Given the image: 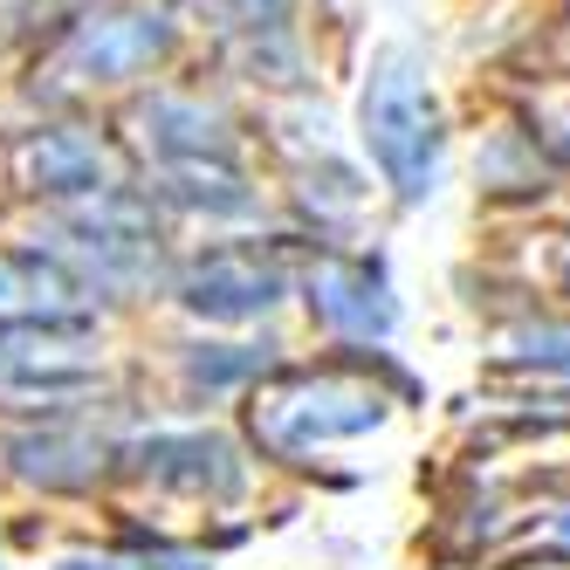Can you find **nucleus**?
<instances>
[{
  "instance_id": "obj_1",
  "label": "nucleus",
  "mask_w": 570,
  "mask_h": 570,
  "mask_svg": "<svg viewBox=\"0 0 570 570\" xmlns=\"http://www.w3.org/2000/svg\"><path fill=\"white\" fill-rule=\"evenodd\" d=\"M357 117H364V151H372V166L385 173V186L405 207L433 199L440 173H446V125H440V97L426 83V69L399 49L379 56Z\"/></svg>"
},
{
  "instance_id": "obj_2",
  "label": "nucleus",
  "mask_w": 570,
  "mask_h": 570,
  "mask_svg": "<svg viewBox=\"0 0 570 570\" xmlns=\"http://www.w3.org/2000/svg\"><path fill=\"white\" fill-rule=\"evenodd\" d=\"M372 426H385V392L357 385V379H337V372L289 379V385H275V392L255 399V440L268 446V454H282V461H303V454H316V446L357 440Z\"/></svg>"
},
{
  "instance_id": "obj_3",
  "label": "nucleus",
  "mask_w": 570,
  "mask_h": 570,
  "mask_svg": "<svg viewBox=\"0 0 570 570\" xmlns=\"http://www.w3.org/2000/svg\"><path fill=\"white\" fill-rule=\"evenodd\" d=\"M97 385L90 323H0V399L8 405H62Z\"/></svg>"
},
{
  "instance_id": "obj_4",
  "label": "nucleus",
  "mask_w": 570,
  "mask_h": 570,
  "mask_svg": "<svg viewBox=\"0 0 570 570\" xmlns=\"http://www.w3.org/2000/svg\"><path fill=\"white\" fill-rule=\"evenodd\" d=\"M8 179L35 199H90L110 193V151L97 131H76V125H42V131H21L8 151Z\"/></svg>"
},
{
  "instance_id": "obj_5",
  "label": "nucleus",
  "mask_w": 570,
  "mask_h": 570,
  "mask_svg": "<svg viewBox=\"0 0 570 570\" xmlns=\"http://www.w3.org/2000/svg\"><path fill=\"white\" fill-rule=\"evenodd\" d=\"M282 268H268L262 255H240V248H214L199 255L186 275H179V303L207 323H248V316H268L282 303Z\"/></svg>"
},
{
  "instance_id": "obj_6",
  "label": "nucleus",
  "mask_w": 570,
  "mask_h": 570,
  "mask_svg": "<svg viewBox=\"0 0 570 570\" xmlns=\"http://www.w3.org/2000/svg\"><path fill=\"white\" fill-rule=\"evenodd\" d=\"M166 49H173L166 14H104V21H83L62 69L76 83H131V76H145Z\"/></svg>"
},
{
  "instance_id": "obj_7",
  "label": "nucleus",
  "mask_w": 570,
  "mask_h": 570,
  "mask_svg": "<svg viewBox=\"0 0 570 570\" xmlns=\"http://www.w3.org/2000/svg\"><path fill=\"white\" fill-rule=\"evenodd\" d=\"M0 323H90V289L42 240L0 248Z\"/></svg>"
},
{
  "instance_id": "obj_8",
  "label": "nucleus",
  "mask_w": 570,
  "mask_h": 570,
  "mask_svg": "<svg viewBox=\"0 0 570 570\" xmlns=\"http://www.w3.org/2000/svg\"><path fill=\"white\" fill-rule=\"evenodd\" d=\"M309 316L337 337H385L399 323V303L385 289V268L372 262H331L309 275Z\"/></svg>"
},
{
  "instance_id": "obj_9",
  "label": "nucleus",
  "mask_w": 570,
  "mask_h": 570,
  "mask_svg": "<svg viewBox=\"0 0 570 570\" xmlns=\"http://www.w3.org/2000/svg\"><path fill=\"white\" fill-rule=\"evenodd\" d=\"M138 474L166 481V488H186V495H240V481H248V468H240V454L220 440V433H166V440H145L138 446Z\"/></svg>"
},
{
  "instance_id": "obj_10",
  "label": "nucleus",
  "mask_w": 570,
  "mask_h": 570,
  "mask_svg": "<svg viewBox=\"0 0 570 570\" xmlns=\"http://www.w3.org/2000/svg\"><path fill=\"white\" fill-rule=\"evenodd\" d=\"M8 461H14V474L42 481V488H83L104 468V446L90 433H69V426H28L8 440Z\"/></svg>"
},
{
  "instance_id": "obj_11",
  "label": "nucleus",
  "mask_w": 570,
  "mask_h": 570,
  "mask_svg": "<svg viewBox=\"0 0 570 570\" xmlns=\"http://www.w3.org/2000/svg\"><path fill=\"white\" fill-rule=\"evenodd\" d=\"M145 125L158 131L166 166L173 158H227V125H220V110H207L199 97H158L145 110Z\"/></svg>"
},
{
  "instance_id": "obj_12",
  "label": "nucleus",
  "mask_w": 570,
  "mask_h": 570,
  "mask_svg": "<svg viewBox=\"0 0 570 570\" xmlns=\"http://www.w3.org/2000/svg\"><path fill=\"white\" fill-rule=\"evenodd\" d=\"M166 193L179 207H199V214H248L255 193L227 158H173L166 166Z\"/></svg>"
},
{
  "instance_id": "obj_13",
  "label": "nucleus",
  "mask_w": 570,
  "mask_h": 570,
  "mask_svg": "<svg viewBox=\"0 0 570 570\" xmlns=\"http://www.w3.org/2000/svg\"><path fill=\"white\" fill-rule=\"evenodd\" d=\"M268 351L262 344H199L193 357H186V379L193 385H207V392H220V385H240V379H255V372H268Z\"/></svg>"
},
{
  "instance_id": "obj_14",
  "label": "nucleus",
  "mask_w": 570,
  "mask_h": 570,
  "mask_svg": "<svg viewBox=\"0 0 570 570\" xmlns=\"http://www.w3.org/2000/svg\"><path fill=\"white\" fill-rule=\"evenodd\" d=\"M529 117H537V131H529V138H543V145L563 158V166H570V90L537 97V110H529Z\"/></svg>"
},
{
  "instance_id": "obj_15",
  "label": "nucleus",
  "mask_w": 570,
  "mask_h": 570,
  "mask_svg": "<svg viewBox=\"0 0 570 570\" xmlns=\"http://www.w3.org/2000/svg\"><path fill=\"white\" fill-rule=\"evenodd\" d=\"M550 282H557V296H570V234L557 240V255H550Z\"/></svg>"
},
{
  "instance_id": "obj_16",
  "label": "nucleus",
  "mask_w": 570,
  "mask_h": 570,
  "mask_svg": "<svg viewBox=\"0 0 570 570\" xmlns=\"http://www.w3.org/2000/svg\"><path fill=\"white\" fill-rule=\"evenodd\" d=\"M56 570H131V563H117V557H62Z\"/></svg>"
},
{
  "instance_id": "obj_17",
  "label": "nucleus",
  "mask_w": 570,
  "mask_h": 570,
  "mask_svg": "<svg viewBox=\"0 0 570 570\" xmlns=\"http://www.w3.org/2000/svg\"><path fill=\"white\" fill-rule=\"evenodd\" d=\"M557 537H563V543H570V509H563V515H557Z\"/></svg>"
}]
</instances>
